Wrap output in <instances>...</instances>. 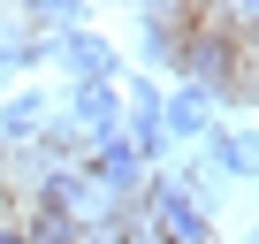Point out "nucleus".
I'll use <instances>...</instances> for the list:
<instances>
[{
    "mask_svg": "<svg viewBox=\"0 0 259 244\" xmlns=\"http://www.w3.org/2000/svg\"><path fill=\"white\" fill-rule=\"evenodd\" d=\"M145 229H153V244H213V221L198 214V198H191L176 176L153 191V214H145Z\"/></svg>",
    "mask_w": 259,
    "mask_h": 244,
    "instance_id": "obj_1",
    "label": "nucleus"
},
{
    "mask_svg": "<svg viewBox=\"0 0 259 244\" xmlns=\"http://www.w3.org/2000/svg\"><path fill=\"white\" fill-rule=\"evenodd\" d=\"M69 114H76V130L99 138V145H114V130H122V122H114V92H107V84H76Z\"/></svg>",
    "mask_w": 259,
    "mask_h": 244,
    "instance_id": "obj_2",
    "label": "nucleus"
},
{
    "mask_svg": "<svg viewBox=\"0 0 259 244\" xmlns=\"http://www.w3.org/2000/svg\"><path fill=\"white\" fill-rule=\"evenodd\" d=\"M61 61H69L84 84H107V76H114V46L92 38V31H69V38H61Z\"/></svg>",
    "mask_w": 259,
    "mask_h": 244,
    "instance_id": "obj_3",
    "label": "nucleus"
},
{
    "mask_svg": "<svg viewBox=\"0 0 259 244\" xmlns=\"http://www.w3.org/2000/svg\"><path fill=\"white\" fill-rule=\"evenodd\" d=\"M138 168H145V160H138V153L114 138V145H99V168H92V183H107L114 198H130V191H138Z\"/></svg>",
    "mask_w": 259,
    "mask_h": 244,
    "instance_id": "obj_4",
    "label": "nucleus"
},
{
    "mask_svg": "<svg viewBox=\"0 0 259 244\" xmlns=\"http://www.w3.org/2000/svg\"><path fill=\"white\" fill-rule=\"evenodd\" d=\"M38 122H46V99H38V92H16L8 107H0V145H23V138H38Z\"/></svg>",
    "mask_w": 259,
    "mask_h": 244,
    "instance_id": "obj_5",
    "label": "nucleus"
},
{
    "mask_svg": "<svg viewBox=\"0 0 259 244\" xmlns=\"http://www.w3.org/2000/svg\"><path fill=\"white\" fill-rule=\"evenodd\" d=\"M206 107H213V99H206L198 84H183V92L160 107V130H176V138H198V130H206Z\"/></svg>",
    "mask_w": 259,
    "mask_h": 244,
    "instance_id": "obj_6",
    "label": "nucleus"
},
{
    "mask_svg": "<svg viewBox=\"0 0 259 244\" xmlns=\"http://www.w3.org/2000/svg\"><path fill=\"white\" fill-rule=\"evenodd\" d=\"M221 168H229V176H259V138H251V130H229V138H221Z\"/></svg>",
    "mask_w": 259,
    "mask_h": 244,
    "instance_id": "obj_7",
    "label": "nucleus"
},
{
    "mask_svg": "<svg viewBox=\"0 0 259 244\" xmlns=\"http://www.w3.org/2000/svg\"><path fill=\"white\" fill-rule=\"evenodd\" d=\"M0 244H23V214L16 206H0Z\"/></svg>",
    "mask_w": 259,
    "mask_h": 244,
    "instance_id": "obj_8",
    "label": "nucleus"
},
{
    "mask_svg": "<svg viewBox=\"0 0 259 244\" xmlns=\"http://www.w3.org/2000/svg\"><path fill=\"white\" fill-rule=\"evenodd\" d=\"M0 153H8V145H0Z\"/></svg>",
    "mask_w": 259,
    "mask_h": 244,
    "instance_id": "obj_9",
    "label": "nucleus"
}]
</instances>
